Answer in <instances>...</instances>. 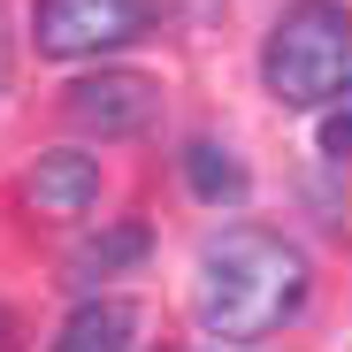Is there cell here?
<instances>
[{
  "label": "cell",
  "instance_id": "4",
  "mask_svg": "<svg viewBox=\"0 0 352 352\" xmlns=\"http://www.w3.org/2000/svg\"><path fill=\"white\" fill-rule=\"evenodd\" d=\"M153 107H161V92L138 69H92V77H77L62 92V115L85 138H138L153 123Z\"/></svg>",
  "mask_w": 352,
  "mask_h": 352
},
{
  "label": "cell",
  "instance_id": "11",
  "mask_svg": "<svg viewBox=\"0 0 352 352\" xmlns=\"http://www.w3.org/2000/svg\"><path fill=\"white\" fill-rule=\"evenodd\" d=\"M0 77H8V62H0Z\"/></svg>",
  "mask_w": 352,
  "mask_h": 352
},
{
  "label": "cell",
  "instance_id": "3",
  "mask_svg": "<svg viewBox=\"0 0 352 352\" xmlns=\"http://www.w3.org/2000/svg\"><path fill=\"white\" fill-rule=\"evenodd\" d=\"M153 23H161V0H38L31 8L38 54H54V62H85V54L131 46Z\"/></svg>",
  "mask_w": 352,
  "mask_h": 352
},
{
  "label": "cell",
  "instance_id": "8",
  "mask_svg": "<svg viewBox=\"0 0 352 352\" xmlns=\"http://www.w3.org/2000/svg\"><path fill=\"white\" fill-rule=\"evenodd\" d=\"M146 253H153L146 230H138V222H115V230H100V238H85V245H77V261H69V268L92 283V276H115V268H138Z\"/></svg>",
  "mask_w": 352,
  "mask_h": 352
},
{
  "label": "cell",
  "instance_id": "10",
  "mask_svg": "<svg viewBox=\"0 0 352 352\" xmlns=\"http://www.w3.org/2000/svg\"><path fill=\"white\" fill-rule=\"evenodd\" d=\"M16 337H23V329H16V314L0 307V352H16Z\"/></svg>",
  "mask_w": 352,
  "mask_h": 352
},
{
  "label": "cell",
  "instance_id": "9",
  "mask_svg": "<svg viewBox=\"0 0 352 352\" xmlns=\"http://www.w3.org/2000/svg\"><path fill=\"white\" fill-rule=\"evenodd\" d=\"M322 153H329V161H352V92H344V107L322 123Z\"/></svg>",
  "mask_w": 352,
  "mask_h": 352
},
{
  "label": "cell",
  "instance_id": "1",
  "mask_svg": "<svg viewBox=\"0 0 352 352\" xmlns=\"http://www.w3.org/2000/svg\"><path fill=\"white\" fill-rule=\"evenodd\" d=\"M307 307V253L276 230H222L199 253V322L214 337H268Z\"/></svg>",
  "mask_w": 352,
  "mask_h": 352
},
{
  "label": "cell",
  "instance_id": "2",
  "mask_svg": "<svg viewBox=\"0 0 352 352\" xmlns=\"http://www.w3.org/2000/svg\"><path fill=\"white\" fill-rule=\"evenodd\" d=\"M261 85L283 107H329L352 92V8L344 0H291L261 46Z\"/></svg>",
  "mask_w": 352,
  "mask_h": 352
},
{
  "label": "cell",
  "instance_id": "7",
  "mask_svg": "<svg viewBox=\"0 0 352 352\" xmlns=\"http://www.w3.org/2000/svg\"><path fill=\"white\" fill-rule=\"evenodd\" d=\"M184 176H192V192H199L207 207H238V199H245V168H238V153L214 146V138H192V146H184Z\"/></svg>",
  "mask_w": 352,
  "mask_h": 352
},
{
  "label": "cell",
  "instance_id": "6",
  "mask_svg": "<svg viewBox=\"0 0 352 352\" xmlns=\"http://www.w3.org/2000/svg\"><path fill=\"white\" fill-rule=\"evenodd\" d=\"M131 337H138V307L100 299V307H77L69 314V329L54 337V352H131Z\"/></svg>",
  "mask_w": 352,
  "mask_h": 352
},
{
  "label": "cell",
  "instance_id": "5",
  "mask_svg": "<svg viewBox=\"0 0 352 352\" xmlns=\"http://www.w3.org/2000/svg\"><path fill=\"white\" fill-rule=\"evenodd\" d=\"M23 199L38 207V214H92V199H100V161L92 153H38L31 161V176H23Z\"/></svg>",
  "mask_w": 352,
  "mask_h": 352
}]
</instances>
